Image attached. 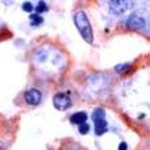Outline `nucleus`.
Segmentation results:
<instances>
[{
  "instance_id": "1a4fd4ad",
  "label": "nucleus",
  "mask_w": 150,
  "mask_h": 150,
  "mask_svg": "<svg viewBox=\"0 0 150 150\" xmlns=\"http://www.w3.org/2000/svg\"><path fill=\"white\" fill-rule=\"evenodd\" d=\"M129 69H132L130 63H122V65H117L116 67H115V70L119 74H125L127 71H129Z\"/></svg>"
},
{
  "instance_id": "f257e3e1",
  "label": "nucleus",
  "mask_w": 150,
  "mask_h": 150,
  "mask_svg": "<svg viewBox=\"0 0 150 150\" xmlns=\"http://www.w3.org/2000/svg\"><path fill=\"white\" fill-rule=\"evenodd\" d=\"M74 23H75L76 29L79 30L80 36L83 37V40L86 42H88V44H92V41H93L92 26H91V23L88 20L87 15L83 11H78L74 15Z\"/></svg>"
},
{
  "instance_id": "9d476101",
  "label": "nucleus",
  "mask_w": 150,
  "mask_h": 150,
  "mask_svg": "<svg viewBox=\"0 0 150 150\" xmlns=\"http://www.w3.org/2000/svg\"><path fill=\"white\" fill-rule=\"evenodd\" d=\"M42 17L38 15H30V25L32 26H38L40 24H42Z\"/></svg>"
},
{
  "instance_id": "4468645a",
  "label": "nucleus",
  "mask_w": 150,
  "mask_h": 150,
  "mask_svg": "<svg viewBox=\"0 0 150 150\" xmlns=\"http://www.w3.org/2000/svg\"><path fill=\"white\" fill-rule=\"evenodd\" d=\"M128 149V145H127V142H121L120 144V146H119V150H127Z\"/></svg>"
},
{
  "instance_id": "6e6552de",
  "label": "nucleus",
  "mask_w": 150,
  "mask_h": 150,
  "mask_svg": "<svg viewBox=\"0 0 150 150\" xmlns=\"http://www.w3.org/2000/svg\"><path fill=\"white\" fill-rule=\"evenodd\" d=\"M92 120L96 121V120H101V119H105V112H104L103 108H98L92 112Z\"/></svg>"
},
{
  "instance_id": "ddd939ff",
  "label": "nucleus",
  "mask_w": 150,
  "mask_h": 150,
  "mask_svg": "<svg viewBox=\"0 0 150 150\" xmlns=\"http://www.w3.org/2000/svg\"><path fill=\"white\" fill-rule=\"evenodd\" d=\"M23 9L25 11V12H30V11L33 9V5H32V3L26 1V3H24L23 4Z\"/></svg>"
},
{
  "instance_id": "f8f14e48",
  "label": "nucleus",
  "mask_w": 150,
  "mask_h": 150,
  "mask_svg": "<svg viewBox=\"0 0 150 150\" xmlns=\"http://www.w3.org/2000/svg\"><path fill=\"white\" fill-rule=\"evenodd\" d=\"M79 132L82 133V134H86V133H88V132H90V125H88L87 122L79 125Z\"/></svg>"
},
{
  "instance_id": "7ed1b4c3",
  "label": "nucleus",
  "mask_w": 150,
  "mask_h": 150,
  "mask_svg": "<svg viewBox=\"0 0 150 150\" xmlns=\"http://www.w3.org/2000/svg\"><path fill=\"white\" fill-rule=\"evenodd\" d=\"M108 5H109V9L113 13L121 15V13H124L129 8L130 1H127V0H111V1H108Z\"/></svg>"
},
{
  "instance_id": "39448f33",
  "label": "nucleus",
  "mask_w": 150,
  "mask_h": 150,
  "mask_svg": "<svg viewBox=\"0 0 150 150\" xmlns=\"http://www.w3.org/2000/svg\"><path fill=\"white\" fill-rule=\"evenodd\" d=\"M24 98H25V101L28 104H30V105H37V104H40V101H41L42 95L38 90L32 88V90L26 91L25 95H24Z\"/></svg>"
},
{
  "instance_id": "f03ea898",
  "label": "nucleus",
  "mask_w": 150,
  "mask_h": 150,
  "mask_svg": "<svg viewBox=\"0 0 150 150\" xmlns=\"http://www.w3.org/2000/svg\"><path fill=\"white\" fill-rule=\"evenodd\" d=\"M53 104L54 107L58 109V111H66L67 108H70L71 105V99L67 93H55L54 98H53Z\"/></svg>"
},
{
  "instance_id": "423d86ee",
  "label": "nucleus",
  "mask_w": 150,
  "mask_h": 150,
  "mask_svg": "<svg viewBox=\"0 0 150 150\" xmlns=\"http://www.w3.org/2000/svg\"><path fill=\"white\" fill-rule=\"evenodd\" d=\"M87 113L86 112H76V113L71 115L70 117V121L73 122V124H78V125H82L84 124L86 121H87Z\"/></svg>"
},
{
  "instance_id": "9b49d317",
  "label": "nucleus",
  "mask_w": 150,
  "mask_h": 150,
  "mask_svg": "<svg viewBox=\"0 0 150 150\" xmlns=\"http://www.w3.org/2000/svg\"><path fill=\"white\" fill-rule=\"evenodd\" d=\"M36 11H37V13L46 12V11H47V5H46V3H44V1H38V3H37Z\"/></svg>"
},
{
  "instance_id": "0eeeda50",
  "label": "nucleus",
  "mask_w": 150,
  "mask_h": 150,
  "mask_svg": "<svg viewBox=\"0 0 150 150\" xmlns=\"http://www.w3.org/2000/svg\"><path fill=\"white\" fill-rule=\"evenodd\" d=\"M108 130V125H107L105 119H101V120H96L95 121V133L98 136H101Z\"/></svg>"
},
{
  "instance_id": "20e7f679",
  "label": "nucleus",
  "mask_w": 150,
  "mask_h": 150,
  "mask_svg": "<svg viewBox=\"0 0 150 150\" xmlns=\"http://www.w3.org/2000/svg\"><path fill=\"white\" fill-rule=\"evenodd\" d=\"M145 25H146L145 18L141 17V16L137 15V13L130 15L127 20V26L130 28V29H144Z\"/></svg>"
}]
</instances>
